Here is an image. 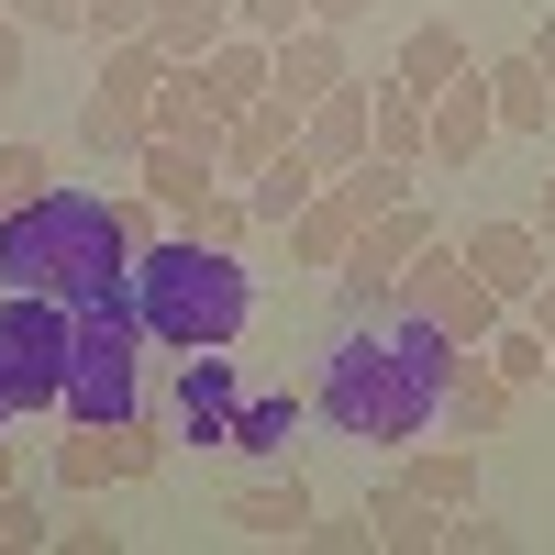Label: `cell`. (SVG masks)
Instances as JSON below:
<instances>
[{"mask_svg":"<svg viewBox=\"0 0 555 555\" xmlns=\"http://www.w3.org/2000/svg\"><path fill=\"white\" fill-rule=\"evenodd\" d=\"M444 389H455V345L434 311H366L345 322V345L322 356V423L356 434V444H423L444 423Z\"/></svg>","mask_w":555,"mask_h":555,"instance_id":"cell-1","label":"cell"},{"mask_svg":"<svg viewBox=\"0 0 555 555\" xmlns=\"http://www.w3.org/2000/svg\"><path fill=\"white\" fill-rule=\"evenodd\" d=\"M0 289H44V300H112L133 289V245L112 222V190H44L0 222Z\"/></svg>","mask_w":555,"mask_h":555,"instance_id":"cell-2","label":"cell"},{"mask_svg":"<svg viewBox=\"0 0 555 555\" xmlns=\"http://www.w3.org/2000/svg\"><path fill=\"white\" fill-rule=\"evenodd\" d=\"M133 322H145V345H178V356H201V345H234L245 322H256V278L234 245H201V234H167L133 256Z\"/></svg>","mask_w":555,"mask_h":555,"instance_id":"cell-3","label":"cell"},{"mask_svg":"<svg viewBox=\"0 0 555 555\" xmlns=\"http://www.w3.org/2000/svg\"><path fill=\"white\" fill-rule=\"evenodd\" d=\"M145 411V322L133 289L67 300V423H133Z\"/></svg>","mask_w":555,"mask_h":555,"instance_id":"cell-4","label":"cell"},{"mask_svg":"<svg viewBox=\"0 0 555 555\" xmlns=\"http://www.w3.org/2000/svg\"><path fill=\"white\" fill-rule=\"evenodd\" d=\"M0 400H12V423L67 411V300L0 289Z\"/></svg>","mask_w":555,"mask_h":555,"instance_id":"cell-5","label":"cell"},{"mask_svg":"<svg viewBox=\"0 0 555 555\" xmlns=\"http://www.w3.org/2000/svg\"><path fill=\"white\" fill-rule=\"evenodd\" d=\"M167 467V434L145 423H78L56 444V489H112V478H156Z\"/></svg>","mask_w":555,"mask_h":555,"instance_id":"cell-6","label":"cell"},{"mask_svg":"<svg viewBox=\"0 0 555 555\" xmlns=\"http://www.w3.org/2000/svg\"><path fill=\"white\" fill-rule=\"evenodd\" d=\"M467 267H478L489 289H500V300L522 311V300L544 289V267H555V245L533 234V222H467Z\"/></svg>","mask_w":555,"mask_h":555,"instance_id":"cell-7","label":"cell"},{"mask_svg":"<svg viewBox=\"0 0 555 555\" xmlns=\"http://www.w3.org/2000/svg\"><path fill=\"white\" fill-rule=\"evenodd\" d=\"M145 122H156V145H201L211 167H222V133H234V112L211 101V78H201V67H167V89L145 101Z\"/></svg>","mask_w":555,"mask_h":555,"instance_id":"cell-8","label":"cell"},{"mask_svg":"<svg viewBox=\"0 0 555 555\" xmlns=\"http://www.w3.org/2000/svg\"><path fill=\"white\" fill-rule=\"evenodd\" d=\"M366 112H378V78H345L334 101H311V112H300V156H311L322 178L356 167V156H366Z\"/></svg>","mask_w":555,"mask_h":555,"instance_id":"cell-9","label":"cell"},{"mask_svg":"<svg viewBox=\"0 0 555 555\" xmlns=\"http://www.w3.org/2000/svg\"><path fill=\"white\" fill-rule=\"evenodd\" d=\"M500 145V112H489V67H467L455 89H434V167H478Z\"/></svg>","mask_w":555,"mask_h":555,"instance_id":"cell-10","label":"cell"},{"mask_svg":"<svg viewBox=\"0 0 555 555\" xmlns=\"http://www.w3.org/2000/svg\"><path fill=\"white\" fill-rule=\"evenodd\" d=\"M356 67H345V34L334 23H300V34H278V101L311 112V101H334Z\"/></svg>","mask_w":555,"mask_h":555,"instance_id":"cell-11","label":"cell"},{"mask_svg":"<svg viewBox=\"0 0 555 555\" xmlns=\"http://www.w3.org/2000/svg\"><path fill=\"white\" fill-rule=\"evenodd\" d=\"M234 411H245V378H234V345H201L190 366H178V423H190L201 444L234 434Z\"/></svg>","mask_w":555,"mask_h":555,"instance_id":"cell-12","label":"cell"},{"mask_svg":"<svg viewBox=\"0 0 555 555\" xmlns=\"http://www.w3.org/2000/svg\"><path fill=\"white\" fill-rule=\"evenodd\" d=\"M201 78H211V101H222V112H256V101H278V44L234 23V34L201 56Z\"/></svg>","mask_w":555,"mask_h":555,"instance_id":"cell-13","label":"cell"},{"mask_svg":"<svg viewBox=\"0 0 555 555\" xmlns=\"http://www.w3.org/2000/svg\"><path fill=\"white\" fill-rule=\"evenodd\" d=\"M311 512H322V500H311L300 478H245L234 500H222V522L256 533V544H300V533H311Z\"/></svg>","mask_w":555,"mask_h":555,"instance_id":"cell-14","label":"cell"},{"mask_svg":"<svg viewBox=\"0 0 555 555\" xmlns=\"http://www.w3.org/2000/svg\"><path fill=\"white\" fill-rule=\"evenodd\" d=\"M512 411H522V389H512V378H500V366L467 345V356H455V389H444V423L478 444V434H512Z\"/></svg>","mask_w":555,"mask_h":555,"instance_id":"cell-15","label":"cell"},{"mask_svg":"<svg viewBox=\"0 0 555 555\" xmlns=\"http://www.w3.org/2000/svg\"><path fill=\"white\" fill-rule=\"evenodd\" d=\"M300 145V112L289 101H256V112H234V133H222V178H234V190H256V178L278 167Z\"/></svg>","mask_w":555,"mask_h":555,"instance_id":"cell-16","label":"cell"},{"mask_svg":"<svg viewBox=\"0 0 555 555\" xmlns=\"http://www.w3.org/2000/svg\"><path fill=\"white\" fill-rule=\"evenodd\" d=\"M489 112H500L512 145H544V133H555V89H544V67H533V44L489 67Z\"/></svg>","mask_w":555,"mask_h":555,"instance_id":"cell-17","label":"cell"},{"mask_svg":"<svg viewBox=\"0 0 555 555\" xmlns=\"http://www.w3.org/2000/svg\"><path fill=\"white\" fill-rule=\"evenodd\" d=\"M467 67H478V56H467V34H455V23H411V34H400V56H389V78L411 89V101H434V89H455Z\"/></svg>","mask_w":555,"mask_h":555,"instance_id":"cell-18","label":"cell"},{"mask_svg":"<svg viewBox=\"0 0 555 555\" xmlns=\"http://www.w3.org/2000/svg\"><path fill=\"white\" fill-rule=\"evenodd\" d=\"M78 145L101 156V167H145L156 122H145V101H112V89H89V101H78Z\"/></svg>","mask_w":555,"mask_h":555,"instance_id":"cell-19","label":"cell"},{"mask_svg":"<svg viewBox=\"0 0 555 555\" xmlns=\"http://www.w3.org/2000/svg\"><path fill=\"white\" fill-rule=\"evenodd\" d=\"M366 156H400V167H434V101H411L400 78H378V112H366Z\"/></svg>","mask_w":555,"mask_h":555,"instance_id":"cell-20","label":"cell"},{"mask_svg":"<svg viewBox=\"0 0 555 555\" xmlns=\"http://www.w3.org/2000/svg\"><path fill=\"white\" fill-rule=\"evenodd\" d=\"M411 178H423V167H400V156H356V167L322 178V190H334V201L356 211V234H366L378 211H400V201H411Z\"/></svg>","mask_w":555,"mask_h":555,"instance_id":"cell-21","label":"cell"},{"mask_svg":"<svg viewBox=\"0 0 555 555\" xmlns=\"http://www.w3.org/2000/svg\"><path fill=\"white\" fill-rule=\"evenodd\" d=\"M145 34L167 44V56H178V67H201V56H211V44H222V34H234V0H156V23H145Z\"/></svg>","mask_w":555,"mask_h":555,"instance_id":"cell-22","label":"cell"},{"mask_svg":"<svg viewBox=\"0 0 555 555\" xmlns=\"http://www.w3.org/2000/svg\"><path fill=\"white\" fill-rule=\"evenodd\" d=\"M245 201H256V234H289V222H300V211L322 201V167H311V156L289 145V156H278V167L256 178V190H245Z\"/></svg>","mask_w":555,"mask_h":555,"instance_id":"cell-23","label":"cell"},{"mask_svg":"<svg viewBox=\"0 0 555 555\" xmlns=\"http://www.w3.org/2000/svg\"><path fill=\"white\" fill-rule=\"evenodd\" d=\"M366 522H378V544H389V555H423V544H444V512H434L423 489H400V478H389V489H366Z\"/></svg>","mask_w":555,"mask_h":555,"instance_id":"cell-24","label":"cell"},{"mask_svg":"<svg viewBox=\"0 0 555 555\" xmlns=\"http://www.w3.org/2000/svg\"><path fill=\"white\" fill-rule=\"evenodd\" d=\"M145 190H156V201H167L178 222H190V211H201V201L222 190V167H211L201 145H145Z\"/></svg>","mask_w":555,"mask_h":555,"instance_id":"cell-25","label":"cell"},{"mask_svg":"<svg viewBox=\"0 0 555 555\" xmlns=\"http://www.w3.org/2000/svg\"><path fill=\"white\" fill-rule=\"evenodd\" d=\"M400 489H423L434 512H467V500H478V455H467V444H423V455L400 467Z\"/></svg>","mask_w":555,"mask_h":555,"instance_id":"cell-26","label":"cell"},{"mask_svg":"<svg viewBox=\"0 0 555 555\" xmlns=\"http://www.w3.org/2000/svg\"><path fill=\"white\" fill-rule=\"evenodd\" d=\"M167 44L156 34H122V44H101V89H112V101H156V89H167Z\"/></svg>","mask_w":555,"mask_h":555,"instance_id":"cell-27","label":"cell"},{"mask_svg":"<svg viewBox=\"0 0 555 555\" xmlns=\"http://www.w3.org/2000/svg\"><path fill=\"white\" fill-rule=\"evenodd\" d=\"M345 245H356V211H345L334 190H322V201L289 222V267H345Z\"/></svg>","mask_w":555,"mask_h":555,"instance_id":"cell-28","label":"cell"},{"mask_svg":"<svg viewBox=\"0 0 555 555\" xmlns=\"http://www.w3.org/2000/svg\"><path fill=\"white\" fill-rule=\"evenodd\" d=\"M289 434H300V389H267V400L234 411V434H222V444H234V455H289Z\"/></svg>","mask_w":555,"mask_h":555,"instance_id":"cell-29","label":"cell"},{"mask_svg":"<svg viewBox=\"0 0 555 555\" xmlns=\"http://www.w3.org/2000/svg\"><path fill=\"white\" fill-rule=\"evenodd\" d=\"M56 190V145H34V133H0V211H23Z\"/></svg>","mask_w":555,"mask_h":555,"instance_id":"cell-30","label":"cell"},{"mask_svg":"<svg viewBox=\"0 0 555 555\" xmlns=\"http://www.w3.org/2000/svg\"><path fill=\"white\" fill-rule=\"evenodd\" d=\"M178 234H201V245H234V256H245V245H256V201L234 190V178H222V190H211L190 222H178Z\"/></svg>","mask_w":555,"mask_h":555,"instance_id":"cell-31","label":"cell"},{"mask_svg":"<svg viewBox=\"0 0 555 555\" xmlns=\"http://www.w3.org/2000/svg\"><path fill=\"white\" fill-rule=\"evenodd\" d=\"M489 366H500V378H512V389H533V378H555V356H544V334H533V322H500V334L478 345Z\"/></svg>","mask_w":555,"mask_h":555,"instance_id":"cell-32","label":"cell"},{"mask_svg":"<svg viewBox=\"0 0 555 555\" xmlns=\"http://www.w3.org/2000/svg\"><path fill=\"white\" fill-rule=\"evenodd\" d=\"M112 222H122V245H133V256H145V245H167V234H178V222H167V201L145 190V178H133V190H112Z\"/></svg>","mask_w":555,"mask_h":555,"instance_id":"cell-33","label":"cell"},{"mask_svg":"<svg viewBox=\"0 0 555 555\" xmlns=\"http://www.w3.org/2000/svg\"><path fill=\"white\" fill-rule=\"evenodd\" d=\"M34 544H56V522H44L23 489H0V555H34Z\"/></svg>","mask_w":555,"mask_h":555,"instance_id":"cell-34","label":"cell"},{"mask_svg":"<svg viewBox=\"0 0 555 555\" xmlns=\"http://www.w3.org/2000/svg\"><path fill=\"white\" fill-rule=\"evenodd\" d=\"M145 23H156V0H89L78 34H89V44H122V34H145Z\"/></svg>","mask_w":555,"mask_h":555,"instance_id":"cell-35","label":"cell"},{"mask_svg":"<svg viewBox=\"0 0 555 555\" xmlns=\"http://www.w3.org/2000/svg\"><path fill=\"white\" fill-rule=\"evenodd\" d=\"M234 23L278 44V34H300V23H311V0H234Z\"/></svg>","mask_w":555,"mask_h":555,"instance_id":"cell-36","label":"cell"},{"mask_svg":"<svg viewBox=\"0 0 555 555\" xmlns=\"http://www.w3.org/2000/svg\"><path fill=\"white\" fill-rule=\"evenodd\" d=\"M300 544H322V555H366V544H378V522H366V512H356V522H322V512H311Z\"/></svg>","mask_w":555,"mask_h":555,"instance_id":"cell-37","label":"cell"},{"mask_svg":"<svg viewBox=\"0 0 555 555\" xmlns=\"http://www.w3.org/2000/svg\"><path fill=\"white\" fill-rule=\"evenodd\" d=\"M12 23H34V34H78L89 0H12Z\"/></svg>","mask_w":555,"mask_h":555,"instance_id":"cell-38","label":"cell"},{"mask_svg":"<svg viewBox=\"0 0 555 555\" xmlns=\"http://www.w3.org/2000/svg\"><path fill=\"white\" fill-rule=\"evenodd\" d=\"M23 56H34V23L0 12V89H23Z\"/></svg>","mask_w":555,"mask_h":555,"instance_id":"cell-39","label":"cell"},{"mask_svg":"<svg viewBox=\"0 0 555 555\" xmlns=\"http://www.w3.org/2000/svg\"><path fill=\"white\" fill-rule=\"evenodd\" d=\"M56 544H67V555H112L122 533H112V522H56Z\"/></svg>","mask_w":555,"mask_h":555,"instance_id":"cell-40","label":"cell"},{"mask_svg":"<svg viewBox=\"0 0 555 555\" xmlns=\"http://www.w3.org/2000/svg\"><path fill=\"white\" fill-rule=\"evenodd\" d=\"M522 322H533V334H544V356H555V267H544V289L522 300Z\"/></svg>","mask_w":555,"mask_h":555,"instance_id":"cell-41","label":"cell"},{"mask_svg":"<svg viewBox=\"0 0 555 555\" xmlns=\"http://www.w3.org/2000/svg\"><path fill=\"white\" fill-rule=\"evenodd\" d=\"M366 12H378V0H311V23H334V34H356Z\"/></svg>","mask_w":555,"mask_h":555,"instance_id":"cell-42","label":"cell"},{"mask_svg":"<svg viewBox=\"0 0 555 555\" xmlns=\"http://www.w3.org/2000/svg\"><path fill=\"white\" fill-rule=\"evenodd\" d=\"M533 67H544V89H555V12L533 23Z\"/></svg>","mask_w":555,"mask_h":555,"instance_id":"cell-43","label":"cell"},{"mask_svg":"<svg viewBox=\"0 0 555 555\" xmlns=\"http://www.w3.org/2000/svg\"><path fill=\"white\" fill-rule=\"evenodd\" d=\"M0 489H23V444L12 434H0Z\"/></svg>","mask_w":555,"mask_h":555,"instance_id":"cell-44","label":"cell"},{"mask_svg":"<svg viewBox=\"0 0 555 555\" xmlns=\"http://www.w3.org/2000/svg\"><path fill=\"white\" fill-rule=\"evenodd\" d=\"M533 234H544V245H555V178H544V201H533Z\"/></svg>","mask_w":555,"mask_h":555,"instance_id":"cell-45","label":"cell"},{"mask_svg":"<svg viewBox=\"0 0 555 555\" xmlns=\"http://www.w3.org/2000/svg\"><path fill=\"white\" fill-rule=\"evenodd\" d=\"M0 434H12V400H0Z\"/></svg>","mask_w":555,"mask_h":555,"instance_id":"cell-46","label":"cell"},{"mask_svg":"<svg viewBox=\"0 0 555 555\" xmlns=\"http://www.w3.org/2000/svg\"><path fill=\"white\" fill-rule=\"evenodd\" d=\"M0 12H12V0H0Z\"/></svg>","mask_w":555,"mask_h":555,"instance_id":"cell-47","label":"cell"},{"mask_svg":"<svg viewBox=\"0 0 555 555\" xmlns=\"http://www.w3.org/2000/svg\"><path fill=\"white\" fill-rule=\"evenodd\" d=\"M0 222H12V211H0Z\"/></svg>","mask_w":555,"mask_h":555,"instance_id":"cell-48","label":"cell"}]
</instances>
